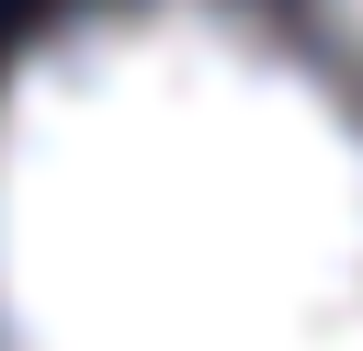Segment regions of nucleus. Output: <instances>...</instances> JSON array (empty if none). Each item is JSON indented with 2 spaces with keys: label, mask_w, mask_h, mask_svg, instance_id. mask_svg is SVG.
I'll return each mask as SVG.
<instances>
[{
  "label": "nucleus",
  "mask_w": 363,
  "mask_h": 351,
  "mask_svg": "<svg viewBox=\"0 0 363 351\" xmlns=\"http://www.w3.org/2000/svg\"><path fill=\"white\" fill-rule=\"evenodd\" d=\"M340 351H363V328H352V340H340Z\"/></svg>",
  "instance_id": "nucleus-3"
},
{
  "label": "nucleus",
  "mask_w": 363,
  "mask_h": 351,
  "mask_svg": "<svg viewBox=\"0 0 363 351\" xmlns=\"http://www.w3.org/2000/svg\"><path fill=\"white\" fill-rule=\"evenodd\" d=\"M363 328V79L261 0H68L0 68V351H340Z\"/></svg>",
  "instance_id": "nucleus-1"
},
{
  "label": "nucleus",
  "mask_w": 363,
  "mask_h": 351,
  "mask_svg": "<svg viewBox=\"0 0 363 351\" xmlns=\"http://www.w3.org/2000/svg\"><path fill=\"white\" fill-rule=\"evenodd\" d=\"M306 11H318V23H329V34H340V57H352V68H363V0H306Z\"/></svg>",
  "instance_id": "nucleus-2"
}]
</instances>
